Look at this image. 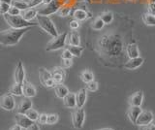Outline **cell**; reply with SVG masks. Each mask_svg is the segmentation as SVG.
Segmentation results:
<instances>
[{
    "label": "cell",
    "instance_id": "cell-1",
    "mask_svg": "<svg viewBox=\"0 0 155 130\" xmlns=\"http://www.w3.org/2000/svg\"><path fill=\"white\" fill-rule=\"evenodd\" d=\"M98 50L101 54L109 57L118 56L123 51V41L117 34L103 35L98 40Z\"/></svg>",
    "mask_w": 155,
    "mask_h": 130
},
{
    "label": "cell",
    "instance_id": "cell-2",
    "mask_svg": "<svg viewBox=\"0 0 155 130\" xmlns=\"http://www.w3.org/2000/svg\"><path fill=\"white\" fill-rule=\"evenodd\" d=\"M29 27L21 28V29H16V28H11V29L4 30L0 33V43L3 46H15L17 45L21 39V37L28 31Z\"/></svg>",
    "mask_w": 155,
    "mask_h": 130
},
{
    "label": "cell",
    "instance_id": "cell-3",
    "mask_svg": "<svg viewBox=\"0 0 155 130\" xmlns=\"http://www.w3.org/2000/svg\"><path fill=\"white\" fill-rule=\"evenodd\" d=\"M4 18L8 25L11 26V28H16V29H21V28H26V27H31V26H36L38 23H31L21 17L19 16H11L9 14H5Z\"/></svg>",
    "mask_w": 155,
    "mask_h": 130
},
{
    "label": "cell",
    "instance_id": "cell-4",
    "mask_svg": "<svg viewBox=\"0 0 155 130\" xmlns=\"http://www.w3.org/2000/svg\"><path fill=\"white\" fill-rule=\"evenodd\" d=\"M36 18H37V23L39 25V26H40L45 32H47L48 35H51V37H56L58 35L56 27L54 25V23L51 20V18H48V16L39 15L38 14Z\"/></svg>",
    "mask_w": 155,
    "mask_h": 130
},
{
    "label": "cell",
    "instance_id": "cell-5",
    "mask_svg": "<svg viewBox=\"0 0 155 130\" xmlns=\"http://www.w3.org/2000/svg\"><path fill=\"white\" fill-rule=\"evenodd\" d=\"M67 38H68L67 32H63L61 34L57 35L56 37H53V39L48 44L46 50L48 52H52V51H57L59 49H62V48L65 47Z\"/></svg>",
    "mask_w": 155,
    "mask_h": 130
},
{
    "label": "cell",
    "instance_id": "cell-6",
    "mask_svg": "<svg viewBox=\"0 0 155 130\" xmlns=\"http://www.w3.org/2000/svg\"><path fill=\"white\" fill-rule=\"evenodd\" d=\"M85 118V113L82 108L76 109L72 114V123L76 129H81L84 126Z\"/></svg>",
    "mask_w": 155,
    "mask_h": 130
},
{
    "label": "cell",
    "instance_id": "cell-7",
    "mask_svg": "<svg viewBox=\"0 0 155 130\" xmlns=\"http://www.w3.org/2000/svg\"><path fill=\"white\" fill-rule=\"evenodd\" d=\"M61 6H62V4L59 0H52L50 4H47V5L45 7H43L41 10H39L38 14L42 16H50L54 13H57Z\"/></svg>",
    "mask_w": 155,
    "mask_h": 130
},
{
    "label": "cell",
    "instance_id": "cell-8",
    "mask_svg": "<svg viewBox=\"0 0 155 130\" xmlns=\"http://www.w3.org/2000/svg\"><path fill=\"white\" fill-rule=\"evenodd\" d=\"M153 120V114L150 111H143L140 114L139 118L136 122V125L138 126H147Z\"/></svg>",
    "mask_w": 155,
    "mask_h": 130
},
{
    "label": "cell",
    "instance_id": "cell-9",
    "mask_svg": "<svg viewBox=\"0 0 155 130\" xmlns=\"http://www.w3.org/2000/svg\"><path fill=\"white\" fill-rule=\"evenodd\" d=\"M0 105H1L2 109H4V110L12 111L15 108V99L13 97V94H11V93L4 94L1 97Z\"/></svg>",
    "mask_w": 155,
    "mask_h": 130
},
{
    "label": "cell",
    "instance_id": "cell-10",
    "mask_svg": "<svg viewBox=\"0 0 155 130\" xmlns=\"http://www.w3.org/2000/svg\"><path fill=\"white\" fill-rule=\"evenodd\" d=\"M15 120H16V123L18 126H21L23 129H27L29 126H31L34 123V122H32V120L24 114H17Z\"/></svg>",
    "mask_w": 155,
    "mask_h": 130
},
{
    "label": "cell",
    "instance_id": "cell-11",
    "mask_svg": "<svg viewBox=\"0 0 155 130\" xmlns=\"http://www.w3.org/2000/svg\"><path fill=\"white\" fill-rule=\"evenodd\" d=\"M24 79H25V72H24L23 64L21 61H18L16 71H15V81L18 84H24Z\"/></svg>",
    "mask_w": 155,
    "mask_h": 130
},
{
    "label": "cell",
    "instance_id": "cell-12",
    "mask_svg": "<svg viewBox=\"0 0 155 130\" xmlns=\"http://www.w3.org/2000/svg\"><path fill=\"white\" fill-rule=\"evenodd\" d=\"M143 63V57H136V58H130L126 63L124 64V68L128 70H134L137 69Z\"/></svg>",
    "mask_w": 155,
    "mask_h": 130
},
{
    "label": "cell",
    "instance_id": "cell-13",
    "mask_svg": "<svg viewBox=\"0 0 155 130\" xmlns=\"http://www.w3.org/2000/svg\"><path fill=\"white\" fill-rule=\"evenodd\" d=\"M63 104H64L65 107L70 108V109H74L77 107V94L69 92L64 98H63Z\"/></svg>",
    "mask_w": 155,
    "mask_h": 130
},
{
    "label": "cell",
    "instance_id": "cell-14",
    "mask_svg": "<svg viewBox=\"0 0 155 130\" xmlns=\"http://www.w3.org/2000/svg\"><path fill=\"white\" fill-rule=\"evenodd\" d=\"M31 108H32V102H31L30 98L25 97V98H23V100H21V103L18 104V108H17V113L25 115L27 111Z\"/></svg>",
    "mask_w": 155,
    "mask_h": 130
},
{
    "label": "cell",
    "instance_id": "cell-15",
    "mask_svg": "<svg viewBox=\"0 0 155 130\" xmlns=\"http://www.w3.org/2000/svg\"><path fill=\"white\" fill-rule=\"evenodd\" d=\"M51 76L52 79L54 80L56 85H59L60 83H62L63 80L65 78V71L62 67H55L53 71L51 72Z\"/></svg>",
    "mask_w": 155,
    "mask_h": 130
},
{
    "label": "cell",
    "instance_id": "cell-16",
    "mask_svg": "<svg viewBox=\"0 0 155 130\" xmlns=\"http://www.w3.org/2000/svg\"><path fill=\"white\" fill-rule=\"evenodd\" d=\"M143 111L140 109V107H138V106H130V108L127 112V115L129 117V119L131 120V122L136 124V122H137L139 115Z\"/></svg>",
    "mask_w": 155,
    "mask_h": 130
},
{
    "label": "cell",
    "instance_id": "cell-17",
    "mask_svg": "<svg viewBox=\"0 0 155 130\" xmlns=\"http://www.w3.org/2000/svg\"><path fill=\"white\" fill-rule=\"evenodd\" d=\"M143 100V91H137L129 98V105L130 106H138L140 107Z\"/></svg>",
    "mask_w": 155,
    "mask_h": 130
},
{
    "label": "cell",
    "instance_id": "cell-18",
    "mask_svg": "<svg viewBox=\"0 0 155 130\" xmlns=\"http://www.w3.org/2000/svg\"><path fill=\"white\" fill-rule=\"evenodd\" d=\"M36 93H37V91H36L35 86L30 83L24 82V84H23V95L25 96V97L32 98V97H34V96H36Z\"/></svg>",
    "mask_w": 155,
    "mask_h": 130
},
{
    "label": "cell",
    "instance_id": "cell-19",
    "mask_svg": "<svg viewBox=\"0 0 155 130\" xmlns=\"http://www.w3.org/2000/svg\"><path fill=\"white\" fill-rule=\"evenodd\" d=\"M126 52H127L129 58H136V57L140 56L138 46L135 43H130V44L127 45V47H126Z\"/></svg>",
    "mask_w": 155,
    "mask_h": 130
},
{
    "label": "cell",
    "instance_id": "cell-20",
    "mask_svg": "<svg viewBox=\"0 0 155 130\" xmlns=\"http://www.w3.org/2000/svg\"><path fill=\"white\" fill-rule=\"evenodd\" d=\"M73 17L75 18V20L77 21H85L87 18H91V14L88 13L85 10H82V9H77V10L74 11V14H73Z\"/></svg>",
    "mask_w": 155,
    "mask_h": 130
},
{
    "label": "cell",
    "instance_id": "cell-21",
    "mask_svg": "<svg viewBox=\"0 0 155 130\" xmlns=\"http://www.w3.org/2000/svg\"><path fill=\"white\" fill-rule=\"evenodd\" d=\"M86 89L81 88L79 90V92L77 93V108H82L86 102Z\"/></svg>",
    "mask_w": 155,
    "mask_h": 130
},
{
    "label": "cell",
    "instance_id": "cell-22",
    "mask_svg": "<svg viewBox=\"0 0 155 130\" xmlns=\"http://www.w3.org/2000/svg\"><path fill=\"white\" fill-rule=\"evenodd\" d=\"M37 16H38V10H36V9H34V8H28L26 10L21 12V17L24 20H26L28 22H30L33 18H37Z\"/></svg>",
    "mask_w": 155,
    "mask_h": 130
},
{
    "label": "cell",
    "instance_id": "cell-23",
    "mask_svg": "<svg viewBox=\"0 0 155 130\" xmlns=\"http://www.w3.org/2000/svg\"><path fill=\"white\" fill-rule=\"evenodd\" d=\"M68 44L73 46H80L81 44V37L80 34L77 31H72L69 35H68Z\"/></svg>",
    "mask_w": 155,
    "mask_h": 130
},
{
    "label": "cell",
    "instance_id": "cell-24",
    "mask_svg": "<svg viewBox=\"0 0 155 130\" xmlns=\"http://www.w3.org/2000/svg\"><path fill=\"white\" fill-rule=\"evenodd\" d=\"M54 91H55V95L57 96L58 98H61V99H63L68 93H69V90H68V88H66L65 85H63L61 84L56 85L54 86Z\"/></svg>",
    "mask_w": 155,
    "mask_h": 130
},
{
    "label": "cell",
    "instance_id": "cell-25",
    "mask_svg": "<svg viewBox=\"0 0 155 130\" xmlns=\"http://www.w3.org/2000/svg\"><path fill=\"white\" fill-rule=\"evenodd\" d=\"M39 76H40V81H41L43 85H45V84L47 83V82L52 78L51 72H48V70L44 69V68H41L40 70H39Z\"/></svg>",
    "mask_w": 155,
    "mask_h": 130
},
{
    "label": "cell",
    "instance_id": "cell-26",
    "mask_svg": "<svg viewBox=\"0 0 155 130\" xmlns=\"http://www.w3.org/2000/svg\"><path fill=\"white\" fill-rule=\"evenodd\" d=\"M10 93L16 96H21L23 94V85L16 83L10 89Z\"/></svg>",
    "mask_w": 155,
    "mask_h": 130
},
{
    "label": "cell",
    "instance_id": "cell-27",
    "mask_svg": "<svg viewBox=\"0 0 155 130\" xmlns=\"http://www.w3.org/2000/svg\"><path fill=\"white\" fill-rule=\"evenodd\" d=\"M11 6L16 7V8L19 9L21 11H24L29 8V3L23 1V0H13L11 3Z\"/></svg>",
    "mask_w": 155,
    "mask_h": 130
},
{
    "label": "cell",
    "instance_id": "cell-28",
    "mask_svg": "<svg viewBox=\"0 0 155 130\" xmlns=\"http://www.w3.org/2000/svg\"><path fill=\"white\" fill-rule=\"evenodd\" d=\"M142 20L147 25L154 26L155 25V16L151 15L149 13H145L142 16Z\"/></svg>",
    "mask_w": 155,
    "mask_h": 130
},
{
    "label": "cell",
    "instance_id": "cell-29",
    "mask_svg": "<svg viewBox=\"0 0 155 130\" xmlns=\"http://www.w3.org/2000/svg\"><path fill=\"white\" fill-rule=\"evenodd\" d=\"M81 79L84 83L88 84V83H90V82L94 81V75L92 72H90L88 70H85V71L81 73Z\"/></svg>",
    "mask_w": 155,
    "mask_h": 130
},
{
    "label": "cell",
    "instance_id": "cell-30",
    "mask_svg": "<svg viewBox=\"0 0 155 130\" xmlns=\"http://www.w3.org/2000/svg\"><path fill=\"white\" fill-rule=\"evenodd\" d=\"M67 49L71 52V54L73 55V56H77V57L81 56V52H84V48L81 47V46H73V45H68Z\"/></svg>",
    "mask_w": 155,
    "mask_h": 130
},
{
    "label": "cell",
    "instance_id": "cell-31",
    "mask_svg": "<svg viewBox=\"0 0 155 130\" xmlns=\"http://www.w3.org/2000/svg\"><path fill=\"white\" fill-rule=\"evenodd\" d=\"M100 18L103 20V22H105V25H109L111 22L114 21V14L111 13L110 11H107L101 14Z\"/></svg>",
    "mask_w": 155,
    "mask_h": 130
},
{
    "label": "cell",
    "instance_id": "cell-32",
    "mask_svg": "<svg viewBox=\"0 0 155 130\" xmlns=\"http://www.w3.org/2000/svg\"><path fill=\"white\" fill-rule=\"evenodd\" d=\"M104 25H105V22L99 17V18H95V20L93 21V22H92V25H91V27L93 28L94 30H101L102 28L104 27Z\"/></svg>",
    "mask_w": 155,
    "mask_h": 130
},
{
    "label": "cell",
    "instance_id": "cell-33",
    "mask_svg": "<svg viewBox=\"0 0 155 130\" xmlns=\"http://www.w3.org/2000/svg\"><path fill=\"white\" fill-rule=\"evenodd\" d=\"M70 13H71V7L67 6V5H62L60 7L59 10H58V12H57L58 16H59V17H63V18L69 16Z\"/></svg>",
    "mask_w": 155,
    "mask_h": 130
},
{
    "label": "cell",
    "instance_id": "cell-34",
    "mask_svg": "<svg viewBox=\"0 0 155 130\" xmlns=\"http://www.w3.org/2000/svg\"><path fill=\"white\" fill-rule=\"evenodd\" d=\"M25 115H27V117L30 118L32 122H36V120L39 119V117H40V115L38 114V112L36 110H34V109H29L27 112L25 113Z\"/></svg>",
    "mask_w": 155,
    "mask_h": 130
},
{
    "label": "cell",
    "instance_id": "cell-35",
    "mask_svg": "<svg viewBox=\"0 0 155 130\" xmlns=\"http://www.w3.org/2000/svg\"><path fill=\"white\" fill-rule=\"evenodd\" d=\"M97 89H98V83H97V82L92 81L90 83L86 84V90L94 92V91H96Z\"/></svg>",
    "mask_w": 155,
    "mask_h": 130
},
{
    "label": "cell",
    "instance_id": "cell-36",
    "mask_svg": "<svg viewBox=\"0 0 155 130\" xmlns=\"http://www.w3.org/2000/svg\"><path fill=\"white\" fill-rule=\"evenodd\" d=\"M58 120V115L57 114H51L48 115V124L52 125L57 122Z\"/></svg>",
    "mask_w": 155,
    "mask_h": 130
},
{
    "label": "cell",
    "instance_id": "cell-37",
    "mask_svg": "<svg viewBox=\"0 0 155 130\" xmlns=\"http://www.w3.org/2000/svg\"><path fill=\"white\" fill-rule=\"evenodd\" d=\"M10 8H11V4L4 3V2H1V4H0V12H1L2 15L7 14L10 10Z\"/></svg>",
    "mask_w": 155,
    "mask_h": 130
},
{
    "label": "cell",
    "instance_id": "cell-38",
    "mask_svg": "<svg viewBox=\"0 0 155 130\" xmlns=\"http://www.w3.org/2000/svg\"><path fill=\"white\" fill-rule=\"evenodd\" d=\"M8 14H9V15H11V16H19V15H21V10L18 9V8H16V7L11 6Z\"/></svg>",
    "mask_w": 155,
    "mask_h": 130
},
{
    "label": "cell",
    "instance_id": "cell-39",
    "mask_svg": "<svg viewBox=\"0 0 155 130\" xmlns=\"http://www.w3.org/2000/svg\"><path fill=\"white\" fill-rule=\"evenodd\" d=\"M62 59H72V57H73V55L71 54V52L68 50V49H65L64 51H63L62 52Z\"/></svg>",
    "mask_w": 155,
    "mask_h": 130
},
{
    "label": "cell",
    "instance_id": "cell-40",
    "mask_svg": "<svg viewBox=\"0 0 155 130\" xmlns=\"http://www.w3.org/2000/svg\"><path fill=\"white\" fill-rule=\"evenodd\" d=\"M38 122L40 124H48V115L41 114L40 117H39Z\"/></svg>",
    "mask_w": 155,
    "mask_h": 130
},
{
    "label": "cell",
    "instance_id": "cell-41",
    "mask_svg": "<svg viewBox=\"0 0 155 130\" xmlns=\"http://www.w3.org/2000/svg\"><path fill=\"white\" fill-rule=\"evenodd\" d=\"M80 27V22L79 21H77V20H74V21H72L70 22V28L73 30H76L78 29V28Z\"/></svg>",
    "mask_w": 155,
    "mask_h": 130
},
{
    "label": "cell",
    "instance_id": "cell-42",
    "mask_svg": "<svg viewBox=\"0 0 155 130\" xmlns=\"http://www.w3.org/2000/svg\"><path fill=\"white\" fill-rule=\"evenodd\" d=\"M44 0H31L30 2H29V8H34L35 6H38L40 5L41 3H43Z\"/></svg>",
    "mask_w": 155,
    "mask_h": 130
},
{
    "label": "cell",
    "instance_id": "cell-43",
    "mask_svg": "<svg viewBox=\"0 0 155 130\" xmlns=\"http://www.w3.org/2000/svg\"><path fill=\"white\" fill-rule=\"evenodd\" d=\"M147 13L155 16V3H149L147 7Z\"/></svg>",
    "mask_w": 155,
    "mask_h": 130
},
{
    "label": "cell",
    "instance_id": "cell-44",
    "mask_svg": "<svg viewBox=\"0 0 155 130\" xmlns=\"http://www.w3.org/2000/svg\"><path fill=\"white\" fill-rule=\"evenodd\" d=\"M73 64V61L72 59H63V62H62V65L66 67V68H68V67H70L72 66Z\"/></svg>",
    "mask_w": 155,
    "mask_h": 130
},
{
    "label": "cell",
    "instance_id": "cell-45",
    "mask_svg": "<svg viewBox=\"0 0 155 130\" xmlns=\"http://www.w3.org/2000/svg\"><path fill=\"white\" fill-rule=\"evenodd\" d=\"M26 130H40V128H39V126L36 123H33L31 126H29Z\"/></svg>",
    "mask_w": 155,
    "mask_h": 130
},
{
    "label": "cell",
    "instance_id": "cell-46",
    "mask_svg": "<svg viewBox=\"0 0 155 130\" xmlns=\"http://www.w3.org/2000/svg\"><path fill=\"white\" fill-rule=\"evenodd\" d=\"M145 130H155V123H150L149 125H147V129Z\"/></svg>",
    "mask_w": 155,
    "mask_h": 130
},
{
    "label": "cell",
    "instance_id": "cell-47",
    "mask_svg": "<svg viewBox=\"0 0 155 130\" xmlns=\"http://www.w3.org/2000/svg\"><path fill=\"white\" fill-rule=\"evenodd\" d=\"M22 128L21 127V126H18V125L17 124V125H15V126H13L12 128H11V130H21Z\"/></svg>",
    "mask_w": 155,
    "mask_h": 130
},
{
    "label": "cell",
    "instance_id": "cell-48",
    "mask_svg": "<svg viewBox=\"0 0 155 130\" xmlns=\"http://www.w3.org/2000/svg\"><path fill=\"white\" fill-rule=\"evenodd\" d=\"M1 2H4V3H8V4H11L13 0H0Z\"/></svg>",
    "mask_w": 155,
    "mask_h": 130
},
{
    "label": "cell",
    "instance_id": "cell-49",
    "mask_svg": "<svg viewBox=\"0 0 155 130\" xmlns=\"http://www.w3.org/2000/svg\"><path fill=\"white\" fill-rule=\"evenodd\" d=\"M51 1H52V0H44L43 3H44V4H46V5H47V4H50Z\"/></svg>",
    "mask_w": 155,
    "mask_h": 130
},
{
    "label": "cell",
    "instance_id": "cell-50",
    "mask_svg": "<svg viewBox=\"0 0 155 130\" xmlns=\"http://www.w3.org/2000/svg\"><path fill=\"white\" fill-rule=\"evenodd\" d=\"M97 130H114L111 128H102V129H97Z\"/></svg>",
    "mask_w": 155,
    "mask_h": 130
},
{
    "label": "cell",
    "instance_id": "cell-51",
    "mask_svg": "<svg viewBox=\"0 0 155 130\" xmlns=\"http://www.w3.org/2000/svg\"><path fill=\"white\" fill-rule=\"evenodd\" d=\"M149 3H155V0H148V4Z\"/></svg>",
    "mask_w": 155,
    "mask_h": 130
},
{
    "label": "cell",
    "instance_id": "cell-52",
    "mask_svg": "<svg viewBox=\"0 0 155 130\" xmlns=\"http://www.w3.org/2000/svg\"><path fill=\"white\" fill-rule=\"evenodd\" d=\"M77 1H79V2H81V1H87V0H77Z\"/></svg>",
    "mask_w": 155,
    "mask_h": 130
},
{
    "label": "cell",
    "instance_id": "cell-53",
    "mask_svg": "<svg viewBox=\"0 0 155 130\" xmlns=\"http://www.w3.org/2000/svg\"><path fill=\"white\" fill-rule=\"evenodd\" d=\"M130 1H132V0H130Z\"/></svg>",
    "mask_w": 155,
    "mask_h": 130
}]
</instances>
